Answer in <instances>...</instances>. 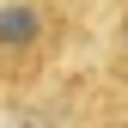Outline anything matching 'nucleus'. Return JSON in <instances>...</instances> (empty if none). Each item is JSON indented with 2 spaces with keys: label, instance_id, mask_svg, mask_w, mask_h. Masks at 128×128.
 Instances as JSON below:
<instances>
[{
  "label": "nucleus",
  "instance_id": "obj_1",
  "mask_svg": "<svg viewBox=\"0 0 128 128\" xmlns=\"http://www.w3.org/2000/svg\"><path fill=\"white\" fill-rule=\"evenodd\" d=\"M37 37V12L30 6H0V49H18Z\"/></svg>",
  "mask_w": 128,
  "mask_h": 128
}]
</instances>
